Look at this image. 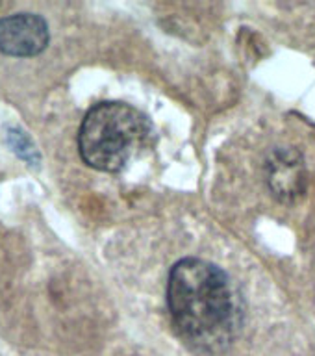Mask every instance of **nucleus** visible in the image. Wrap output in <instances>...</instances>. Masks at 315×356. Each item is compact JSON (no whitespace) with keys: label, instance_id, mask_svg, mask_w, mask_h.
Wrapping results in <instances>:
<instances>
[{"label":"nucleus","instance_id":"2","mask_svg":"<svg viewBox=\"0 0 315 356\" xmlns=\"http://www.w3.org/2000/svg\"><path fill=\"white\" fill-rule=\"evenodd\" d=\"M152 124L147 115L124 102H99L86 113L78 130L83 163L102 172H119L147 149Z\"/></svg>","mask_w":315,"mask_h":356},{"label":"nucleus","instance_id":"4","mask_svg":"<svg viewBox=\"0 0 315 356\" xmlns=\"http://www.w3.org/2000/svg\"><path fill=\"white\" fill-rule=\"evenodd\" d=\"M267 182L273 195L282 202H293L305 193V163L295 150L278 149L267 160Z\"/></svg>","mask_w":315,"mask_h":356},{"label":"nucleus","instance_id":"3","mask_svg":"<svg viewBox=\"0 0 315 356\" xmlns=\"http://www.w3.org/2000/svg\"><path fill=\"white\" fill-rule=\"evenodd\" d=\"M49 24L38 13H13L0 19V52L13 58H32L49 47Z\"/></svg>","mask_w":315,"mask_h":356},{"label":"nucleus","instance_id":"1","mask_svg":"<svg viewBox=\"0 0 315 356\" xmlns=\"http://www.w3.org/2000/svg\"><path fill=\"white\" fill-rule=\"evenodd\" d=\"M167 306L178 338L202 355L227 350L245 321L243 299L232 278L200 258H184L172 266Z\"/></svg>","mask_w":315,"mask_h":356},{"label":"nucleus","instance_id":"5","mask_svg":"<svg viewBox=\"0 0 315 356\" xmlns=\"http://www.w3.org/2000/svg\"><path fill=\"white\" fill-rule=\"evenodd\" d=\"M6 143L13 150V154L22 160L24 163L32 167H38L41 161V154H39L38 147L32 141V138L28 136L22 128L19 127H6L4 130Z\"/></svg>","mask_w":315,"mask_h":356}]
</instances>
